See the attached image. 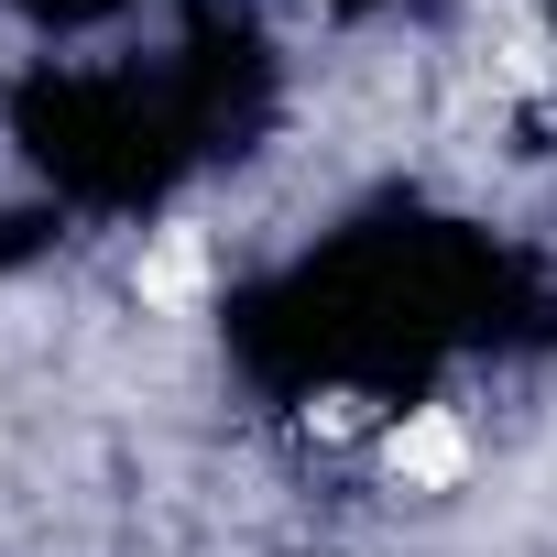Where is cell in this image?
Instances as JSON below:
<instances>
[{"label": "cell", "mask_w": 557, "mask_h": 557, "mask_svg": "<svg viewBox=\"0 0 557 557\" xmlns=\"http://www.w3.org/2000/svg\"><path fill=\"white\" fill-rule=\"evenodd\" d=\"M383 470H394L405 492H448V481H470V426H459L448 405H426V416H405V426L383 437Z\"/></svg>", "instance_id": "6da1fadb"}, {"label": "cell", "mask_w": 557, "mask_h": 557, "mask_svg": "<svg viewBox=\"0 0 557 557\" xmlns=\"http://www.w3.org/2000/svg\"><path fill=\"white\" fill-rule=\"evenodd\" d=\"M132 296H143V307H164V318H175V307H197V296H208V240H197V230H164V240L132 262Z\"/></svg>", "instance_id": "7a4b0ae2"}]
</instances>
